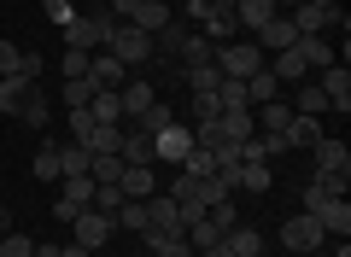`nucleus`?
<instances>
[{"instance_id":"f257e3e1","label":"nucleus","mask_w":351,"mask_h":257,"mask_svg":"<svg viewBox=\"0 0 351 257\" xmlns=\"http://www.w3.org/2000/svg\"><path fill=\"white\" fill-rule=\"evenodd\" d=\"M299 210L322 222V234H339V240L351 234V205H346V193H328L322 182H304V205H299Z\"/></svg>"},{"instance_id":"f03ea898","label":"nucleus","mask_w":351,"mask_h":257,"mask_svg":"<svg viewBox=\"0 0 351 257\" xmlns=\"http://www.w3.org/2000/svg\"><path fill=\"white\" fill-rule=\"evenodd\" d=\"M112 29H117V18L106 12V6H88V12H76L71 24L59 29V36H64V47H82V53H100L106 41H112Z\"/></svg>"},{"instance_id":"7ed1b4c3","label":"nucleus","mask_w":351,"mask_h":257,"mask_svg":"<svg viewBox=\"0 0 351 257\" xmlns=\"http://www.w3.org/2000/svg\"><path fill=\"white\" fill-rule=\"evenodd\" d=\"M211 64L228 76V82H246V76H258V71H263V47H258L252 36H246V41L234 36V41H223V47L211 53Z\"/></svg>"},{"instance_id":"20e7f679","label":"nucleus","mask_w":351,"mask_h":257,"mask_svg":"<svg viewBox=\"0 0 351 257\" xmlns=\"http://www.w3.org/2000/svg\"><path fill=\"white\" fill-rule=\"evenodd\" d=\"M88 205H94V182H88V175H64L59 199H53V222H76Z\"/></svg>"},{"instance_id":"39448f33","label":"nucleus","mask_w":351,"mask_h":257,"mask_svg":"<svg viewBox=\"0 0 351 257\" xmlns=\"http://www.w3.org/2000/svg\"><path fill=\"white\" fill-rule=\"evenodd\" d=\"M106 53H117L129 71H135V64H152V36H147V29H135V24H117L112 41H106Z\"/></svg>"},{"instance_id":"423d86ee","label":"nucleus","mask_w":351,"mask_h":257,"mask_svg":"<svg viewBox=\"0 0 351 257\" xmlns=\"http://www.w3.org/2000/svg\"><path fill=\"white\" fill-rule=\"evenodd\" d=\"M276 240L281 245H287V252H322V240H328V234H322V222H316V217H304V210H299V217H287V222H281V234H276Z\"/></svg>"},{"instance_id":"0eeeda50","label":"nucleus","mask_w":351,"mask_h":257,"mask_svg":"<svg viewBox=\"0 0 351 257\" xmlns=\"http://www.w3.org/2000/svg\"><path fill=\"white\" fill-rule=\"evenodd\" d=\"M112 234H117V222H112V217H106V210H94V205H88V210H82V217H76V222H71V240H76V245H82V252H100V245H106V240H112Z\"/></svg>"},{"instance_id":"6e6552de","label":"nucleus","mask_w":351,"mask_h":257,"mask_svg":"<svg viewBox=\"0 0 351 257\" xmlns=\"http://www.w3.org/2000/svg\"><path fill=\"white\" fill-rule=\"evenodd\" d=\"M188 152H193V129H182V123H170V129H158V135H152V158L182 164Z\"/></svg>"},{"instance_id":"1a4fd4ad","label":"nucleus","mask_w":351,"mask_h":257,"mask_svg":"<svg viewBox=\"0 0 351 257\" xmlns=\"http://www.w3.org/2000/svg\"><path fill=\"white\" fill-rule=\"evenodd\" d=\"M88 82H94V88H123L129 82V64L123 59H117V53H88Z\"/></svg>"},{"instance_id":"9d476101","label":"nucleus","mask_w":351,"mask_h":257,"mask_svg":"<svg viewBox=\"0 0 351 257\" xmlns=\"http://www.w3.org/2000/svg\"><path fill=\"white\" fill-rule=\"evenodd\" d=\"M311 158H316V175H351V152H346V140H334V135L316 140Z\"/></svg>"},{"instance_id":"9b49d317","label":"nucleus","mask_w":351,"mask_h":257,"mask_svg":"<svg viewBox=\"0 0 351 257\" xmlns=\"http://www.w3.org/2000/svg\"><path fill=\"white\" fill-rule=\"evenodd\" d=\"M12 117H18V123H29V129H47V123H53V99H47V88L36 82L24 99H18V111H12Z\"/></svg>"},{"instance_id":"f8f14e48","label":"nucleus","mask_w":351,"mask_h":257,"mask_svg":"<svg viewBox=\"0 0 351 257\" xmlns=\"http://www.w3.org/2000/svg\"><path fill=\"white\" fill-rule=\"evenodd\" d=\"M147 228L152 234H182V210H176L170 193H152L147 199Z\"/></svg>"},{"instance_id":"ddd939ff","label":"nucleus","mask_w":351,"mask_h":257,"mask_svg":"<svg viewBox=\"0 0 351 257\" xmlns=\"http://www.w3.org/2000/svg\"><path fill=\"white\" fill-rule=\"evenodd\" d=\"M252 41H258L263 53H281V47H293V41H299V29H293V18H287V12H276V18H269V24H263Z\"/></svg>"},{"instance_id":"4468645a","label":"nucleus","mask_w":351,"mask_h":257,"mask_svg":"<svg viewBox=\"0 0 351 257\" xmlns=\"http://www.w3.org/2000/svg\"><path fill=\"white\" fill-rule=\"evenodd\" d=\"M269 18H276V0H234V24H240V36H258Z\"/></svg>"},{"instance_id":"2eb2a0df","label":"nucleus","mask_w":351,"mask_h":257,"mask_svg":"<svg viewBox=\"0 0 351 257\" xmlns=\"http://www.w3.org/2000/svg\"><path fill=\"white\" fill-rule=\"evenodd\" d=\"M193 29H199V36L211 41V47H223V41H234V36H240L234 12H211V6H205V12H199V24H193Z\"/></svg>"},{"instance_id":"dca6fc26","label":"nucleus","mask_w":351,"mask_h":257,"mask_svg":"<svg viewBox=\"0 0 351 257\" xmlns=\"http://www.w3.org/2000/svg\"><path fill=\"white\" fill-rule=\"evenodd\" d=\"M322 94H328V111H351V71L346 64H328L322 71Z\"/></svg>"},{"instance_id":"f3484780","label":"nucleus","mask_w":351,"mask_h":257,"mask_svg":"<svg viewBox=\"0 0 351 257\" xmlns=\"http://www.w3.org/2000/svg\"><path fill=\"white\" fill-rule=\"evenodd\" d=\"M263 64H269V76H276V82H293V88H299V82H311V71H304L299 47H281L276 59H263Z\"/></svg>"},{"instance_id":"a211bd4d","label":"nucleus","mask_w":351,"mask_h":257,"mask_svg":"<svg viewBox=\"0 0 351 257\" xmlns=\"http://www.w3.org/2000/svg\"><path fill=\"white\" fill-rule=\"evenodd\" d=\"M117 158H123V164H152V135L141 129V123H129V129H123V140H117Z\"/></svg>"},{"instance_id":"6ab92c4d","label":"nucleus","mask_w":351,"mask_h":257,"mask_svg":"<svg viewBox=\"0 0 351 257\" xmlns=\"http://www.w3.org/2000/svg\"><path fill=\"white\" fill-rule=\"evenodd\" d=\"M141 240H147V257H199V252H193V245H188V234H141Z\"/></svg>"},{"instance_id":"aec40b11","label":"nucleus","mask_w":351,"mask_h":257,"mask_svg":"<svg viewBox=\"0 0 351 257\" xmlns=\"http://www.w3.org/2000/svg\"><path fill=\"white\" fill-rule=\"evenodd\" d=\"M293 47H299L304 71H316V76H322L328 64H334V47H328V36H299V41H293Z\"/></svg>"},{"instance_id":"412c9836","label":"nucleus","mask_w":351,"mask_h":257,"mask_svg":"<svg viewBox=\"0 0 351 257\" xmlns=\"http://www.w3.org/2000/svg\"><path fill=\"white\" fill-rule=\"evenodd\" d=\"M117 99H123V123H135L141 111L158 99V88H152V82H123V88H117Z\"/></svg>"},{"instance_id":"4be33fe9","label":"nucleus","mask_w":351,"mask_h":257,"mask_svg":"<svg viewBox=\"0 0 351 257\" xmlns=\"http://www.w3.org/2000/svg\"><path fill=\"white\" fill-rule=\"evenodd\" d=\"M322 135H328L322 117H299V111H293V123H287V135H281V140H287V152H293V147H316Z\"/></svg>"},{"instance_id":"5701e85b","label":"nucleus","mask_w":351,"mask_h":257,"mask_svg":"<svg viewBox=\"0 0 351 257\" xmlns=\"http://www.w3.org/2000/svg\"><path fill=\"white\" fill-rule=\"evenodd\" d=\"M223 245H228L234 257H263V234H258V228H246V222H234V228L223 234Z\"/></svg>"},{"instance_id":"b1692460","label":"nucleus","mask_w":351,"mask_h":257,"mask_svg":"<svg viewBox=\"0 0 351 257\" xmlns=\"http://www.w3.org/2000/svg\"><path fill=\"white\" fill-rule=\"evenodd\" d=\"M252 117H258V129H263V135H287V123H293V106H287V99H269V106H258Z\"/></svg>"},{"instance_id":"393cba45","label":"nucleus","mask_w":351,"mask_h":257,"mask_svg":"<svg viewBox=\"0 0 351 257\" xmlns=\"http://www.w3.org/2000/svg\"><path fill=\"white\" fill-rule=\"evenodd\" d=\"M269 187H276L269 164H240L234 170V193H269Z\"/></svg>"},{"instance_id":"a878e982","label":"nucleus","mask_w":351,"mask_h":257,"mask_svg":"<svg viewBox=\"0 0 351 257\" xmlns=\"http://www.w3.org/2000/svg\"><path fill=\"white\" fill-rule=\"evenodd\" d=\"M269 99H281V82L269 76V64H263L258 76H246V106L258 111V106H269Z\"/></svg>"},{"instance_id":"bb28decb","label":"nucleus","mask_w":351,"mask_h":257,"mask_svg":"<svg viewBox=\"0 0 351 257\" xmlns=\"http://www.w3.org/2000/svg\"><path fill=\"white\" fill-rule=\"evenodd\" d=\"M117 187H123V199H152L158 193V187H152V164H129Z\"/></svg>"},{"instance_id":"cd10ccee","label":"nucleus","mask_w":351,"mask_h":257,"mask_svg":"<svg viewBox=\"0 0 351 257\" xmlns=\"http://www.w3.org/2000/svg\"><path fill=\"white\" fill-rule=\"evenodd\" d=\"M88 117H94V123H123V99H117V88H100V94L88 99Z\"/></svg>"},{"instance_id":"c85d7f7f","label":"nucleus","mask_w":351,"mask_h":257,"mask_svg":"<svg viewBox=\"0 0 351 257\" xmlns=\"http://www.w3.org/2000/svg\"><path fill=\"white\" fill-rule=\"evenodd\" d=\"M123 170L129 164L117 158V152H94V158H88V182H123Z\"/></svg>"},{"instance_id":"c756f323","label":"nucleus","mask_w":351,"mask_h":257,"mask_svg":"<svg viewBox=\"0 0 351 257\" xmlns=\"http://www.w3.org/2000/svg\"><path fill=\"white\" fill-rule=\"evenodd\" d=\"M88 158H94L88 147H76V140H59V182H64V175H88Z\"/></svg>"},{"instance_id":"7c9ffc66","label":"nucleus","mask_w":351,"mask_h":257,"mask_svg":"<svg viewBox=\"0 0 351 257\" xmlns=\"http://www.w3.org/2000/svg\"><path fill=\"white\" fill-rule=\"evenodd\" d=\"M36 88V76H24V71H12V76H0V111H18V99Z\"/></svg>"},{"instance_id":"2f4dec72","label":"nucleus","mask_w":351,"mask_h":257,"mask_svg":"<svg viewBox=\"0 0 351 257\" xmlns=\"http://www.w3.org/2000/svg\"><path fill=\"white\" fill-rule=\"evenodd\" d=\"M29 175H36V182H59V140H41V147H36Z\"/></svg>"},{"instance_id":"473e14b6","label":"nucleus","mask_w":351,"mask_h":257,"mask_svg":"<svg viewBox=\"0 0 351 257\" xmlns=\"http://www.w3.org/2000/svg\"><path fill=\"white\" fill-rule=\"evenodd\" d=\"M112 222L129 228V234H147V199H123V205L112 210Z\"/></svg>"},{"instance_id":"72a5a7b5","label":"nucleus","mask_w":351,"mask_h":257,"mask_svg":"<svg viewBox=\"0 0 351 257\" xmlns=\"http://www.w3.org/2000/svg\"><path fill=\"white\" fill-rule=\"evenodd\" d=\"M100 94V88L88 82V76H71V82H59V99H64V111H76V106H88V99Z\"/></svg>"},{"instance_id":"f704fd0d","label":"nucleus","mask_w":351,"mask_h":257,"mask_svg":"<svg viewBox=\"0 0 351 257\" xmlns=\"http://www.w3.org/2000/svg\"><path fill=\"white\" fill-rule=\"evenodd\" d=\"M322 111H328L322 82H299V117H322Z\"/></svg>"},{"instance_id":"c9c22d12","label":"nucleus","mask_w":351,"mask_h":257,"mask_svg":"<svg viewBox=\"0 0 351 257\" xmlns=\"http://www.w3.org/2000/svg\"><path fill=\"white\" fill-rule=\"evenodd\" d=\"M135 123H141V129H147V135H158V129H170V123H176V111H170V106H164V99H152V106H147V111H141V117H135Z\"/></svg>"},{"instance_id":"e433bc0d","label":"nucleus","mask_w":351,"mask_h":257,"mask_svg":"<svg viewBox=\"0 0 351 257\" xmlns=\"http://www.w3.org/2000/svg\"><path fill=\"white\" fill-rule=\"evenodd\" d=\"M217 106H223V111H252L246 106V82H228V76H223V82H217Z\"/></svg>"},{"instance_id":"4c0bfd02","label":"nucleus","mask_w":351,"mask_h":257,"mask_svg":"<svg viewBox=\"0 0 351 257\" xmlns=\"http://www.w3.org/2000/svg\"><path fill=\"white\" fill-rule=\"evenodd\" d=\"M0 257H36V240L18 234V228H6V234H0Z\"/></svg>"},{"instance_id":"58836bf2","label":"nucleus","mask_w":351,"mask_h":257,"mask_svg":"<svg viewBox=\"0 0 351 257\" xmlns=\"http://www.w3.org/2000/svg\"><path fill=\"white\" fill-rule=\"evenodd\" d=\"M117 205H123V187H117V182H94V210H106V217H112Z\"/></svg>"},{"instance_id":"ea45409f","label":"nucleus","mask_w":351,"mask_h":257,"mask_svg":"<svg viewBox=\"0 0 351 257\" xmlns=\"http://www.w3.org/2000/svg\"><path fill=\"white\" fill-rule=\"evenodd\" d=\"M59 76L71 82V76H88V53L82 47H64V59H59Z\"/></svg>"},{"instance_id":"a19ab883","label":"nucleus","mask_w":351,"mask_h":257,"mask_svg":"<svg viewBox=\"0 0 351 257\" xmlns=\"http://www.w3.org/2000/svg\"><path fill=\"white\" fill-rule=\"evenodd\" d=\"M12 71H24V47L0 36V76H12Z\"/></svg>"},{"instance_id":"79ce46f5","label":"nucleus","mask_w":351,"mask_h":257,"mask_svg":"<svg viewBox=\"0 0 351 257\" xmlns=\"http://www.w3.org/2000/svg\"><path fill=\"white\" fill-rule=\"evenodd\" d=\"M41 6H47V18H53V24H71V18H76V6H71V0H41Z\"/></svg>"},{"instance_id":"37998d69","label":"nucleus","mask_w":351,"mask_h":257,"mask_svg":"<svg viewBox=\"0 0 351 257\" xmlns=\"http://www.w3.org/2000/svg\"><path fill=\"white\" fill-rule=\"evenodd\" d=\"M41 71H47V59H41V53H29V47H24V76H41Z\"/></svg>"},{"instance_id":"c03bdc74","label":"nucleus","mask_w":351,"mask_h":257,"mask_svg":"<svg viewBox=\"0 0 351 257\" xmlns=\"http://www.w3.org/2000/svg\"><path fill=\"white\" fill-rule=\"evenodd\" d=\"M53 257H94V252H82V245L71 240V245H59V252H53Z\"/></svg>"},{"instance_id":"a18cd8bd","label":"nucleus","mask_w":351,"mask_h":257,"mask_svg":"<svg viewBox=\"0 0 351 257\" xmlns=\"http://www.w3.org/2000/svg\"><path fill=\"white\" fill-rule=\"evenodd\" d=\"M199 257H234V252H228V245H223V240H217V245H205V252H199Z\"/></svg>"},{"instance_id":"49530a36","label":"nucleus","mask_w":351,"mask_h":257,"mask_svg":"<svg viewBox=\"0 0 351 257\" xmlns=\"http://www.w3.org/2000/svg\"><path fill=\"white\" fill-rule=\"evenodd\" d=\"M304 6H316V12H339V0H304Z\"/></svg>"},{"instance_id":"de8ad7c7","label":"nucleus","mask_w":351,"mask_h":257,"mask_svg":"<svg viewBox=\"0 0 351 257\" xmlns=\"http://www.w3.org/2000/svg\"><path fill=\"white\" fill-rule=\"evenodd\" d=\"M199 6H211V12H234V0H199Z\"/></svg>"},{"instance_id":"09e8293b","label":"nucleus","mask_w":351,"mask_h":257,"mask_svg":"<svg viewBox=\"0 0 351 257\" xmlns=\"http://www.w3.org/2000/svg\"><path fill=\"white\" fill-rule=\"evenodd\" d=\"M293 6H299V0H276V12H293Z\"/></svg>"},{"instance_id":"8fccbe9b","label":"nucleus","mask_w":351,"mask_h":257,"mask_svg":"<svg viewBox=\"0 0 351 257\" xmlns=\"http://www.w3.org/2000/svg\"><path fill=\"white\" fill-rule=\"evenodd\" d=\"M0 234H6V205H0Z\"/></svg>"},{"instance_id":"3c124183","label":"nucleus","mask_w":351,"mask_h":257,"mask_svg":"<svg viewBox=\"0 0 351 257\" xmlns=\"http://www.w3.org/2000/svg\"><path fill=\"white\" fill-rule=\"evenodd\" d=\"M94 6H106V0H94Z\"/></svg>"}]
</instances>
